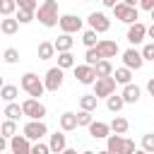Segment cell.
<instances>
[{"instance_id": "8d00e7d4", "label": "cell", "mask_w": 154, "mask_h": 154, "mask_svg": "<svg viewBox=\"0 0 154 154\" xmlns=\"http://www.w3.org/2000/svg\"><path fill=\"white\" fill-rule=\"evenodd\" d=\"M77 123H79V128H89V125L94 123V118H91L89 111H79V113H77Z\"/></svg>"}, {"instance_id": "7c38bea8", "label": "cell", "mask_w": 154, "mask_h": 154, "mask_svg": "<svg viewBox=\"0 0 154 154\" xmlns=\"http://www.w3.org/2000/svg\"><path fill=\"white\" fill-rule=\"evenodd\" d=\"M75 79H77L79 84H94L99 77H96V70L84 63V65H77V67H75Z\"/></svg>"}, {"instance_id": "ffe728a7", "label": "cell", "mask_w": 154, "mask_h": 154, "mask_svg": "<svg viewBox=\"0 0 154 154\" xmlns=\"http://www.w3.org/2000/svg\"><path fill=\"white\" fill-rule=\"evenodd\" d=\"M53 43H55V51H58V53H67V51H72L75 38H72V34H60Z\"/></svg>"}, {"instance_id": "74e56055", "label": "cell", "mask_w": 154, "mask_h": 154, "mask_svg": "<svg viewBox=\"0 0 154 154\" xmlns=\"http://www.w3.org/2000/svg\"><path fill=\"white\" fill-rule=\"evenodd\" d=\"M34 14H36V12H26V10H17V14H14V17H17V22H19V24H29V22L34 19Z\"/></svg>"}, {"instance_id": "7a4b0ae2", "label": "cell", "mask_w": 154, "mask_h": 154, "mask_svg": "<svg viewBox=\"0 0 154 154\" xmlns=\"http://www.w3.org/2000/svg\"><path fill=\"white\" fill-rule=\"evenodd\" d=\"M19 87H22L31 99H41V96H43V91H46V84H43V79H41L36 72H24V75H22V82H19Z\"/></svg>"}, {"instance_id": "4316f807", "label": "cell", "mask_w": 154, "mask_h": 154, "mask_svg": "<svg viewBox=\"0 0 154 154\" xmlns=\"http://www.w3.org/2000/svg\"><path fill=\"white\" fill-rule=\"evenodd\" d=\"M58 67H60V70H70V67L75 70V67H77L75 55H72L70 51H67V53H58Z\"/></svg>"}, {"instance_id": "7bdbcfd3", "label": "cell", "mask_w": 154, "mask_h": 154, "mask_svg": "<svg viewBox=\"0 0 154 154\" xmlns=\"http://www.w3.org/2000/svg\"><path fill=\"white\" fill-rule=\"evenodd\" d=\"M101 2H103V7H111V10H113V7H116L118 2H123V0H101Z\"/></svg>"}, {"instance_id": "7dc6e473", "label": "cell", "mask_w": 154, "mask_h": 154, "mask_svg": "<svg viewBox=\"0 0 154 154\" xmlns=\"http://www.w3.org/2000/svg\"><path fill=\"white\" fill-rule=\"evenodd\" d=\"M63 154H77V149H70V147H67V149H65Z\"/></svg>"}, {"instance_id": "ee69618b", "label": "cell", "mask_w": 154, "mask_h": 154, "mask_svg": "<svg viewBox=\"0 0 154 154\" xmlns=\"http://www.w3.org/2000/svg\"><path fill=\"white\" fill-rule=\"evenodd\" d=\"M147 91H149V96H154V77H149V82H147Z\"/></svg>"}, {"instance_id": "d6a6232c", "label": "cell", "mask_w": 154, "mask_h": 154, "mask_svg": "<svg viewBox=\"0 0 154 154\" xmlns=\"http://www.w3.org/2000/svg\"><path fill=\"white\" fill-rule=\"evenodd\" d=\"M101 60H103V58H101V53H99L96 48H87V53H84V63H87V65L96 67V65H99Z\"/></svg>"}, {"instance_id": "60d3db41", "label": "cell", "mask_w": 154, "mask_h": 154, "mask_svg": "<svg viewBox=\"0 0 154 154\" xmlns=\"http://www.w3.org/2000/svg\"><path fill=\"white\" fill-rule=\"evenodd\" d=\"M142 55H144V60H152V63H154V41L142 48Z\"/></svg>"}, {"instance_id": "5bb4252c", "label": "cell", "mask_w": 154, "mask_h": 154, "mask_svg": "<svg viewBox=\"0 0 154 154\" xmlns=\"http://www.w3.org/2000/svg\"><path fill=\"white\" fill-rule=\"evenodd\" d=\"M96 51L101 53V58H103V60L116 58V55L120 53V48H118V43H116L113 38H101V41H99V46H96Z\"/></svg>"}, {"instance_id": "4dcf8cb0", "label": "cell", "mask_w": 154, "mask_h": 154, "mask_svg": "<svg viewBox=\"0 0 154 154\" xmlns=\"http://www.w3.org/2000/svg\"><path fill=\"white\" fill-rule=\"evenodd\" d=\"M17 10H19L17 0H0V14L2 17H12V14H17Z\"/></svg>"}, {"instance_id": "9c48e42d", "label": "cell", "mask_w": 154, "mask_h": 154, "mask_svg": "<svg viewBox=\"0 0 154 154\" xmlns=\"http://www.w3.org/2000/svg\"><path fill=\"white\" fill-rule=\"evenodd\" d=\"M123 65L130 67V70H140V67L144 65V55H142V51H137L135 46L128 48V51H123Z\"/></svg>"}, {"instance_id": "bcb514c9", "label": "cell", "mask_w": 154, "mask_h": 154, "mask_svg": "<svg viewBox=\"0 0 154 154\" xmlns=\"http://www.w3.org/2000/svg\"><path fill=\"white\" fill-rule=\"evenodd\" d=\"M123 2H125V5H130V7H137V5H140V0H123Z\"/></svg>"}, {"instance_id": "f5cc1de1", "label": "cell", "mask_w": 154, "mask_h": 154, "mask_svg": "<svg viewBox=\"0 0 154 154\" xmlns=\"http://www.w3.org/2000/svg\"><path fill=\"white\" fill-rule=\"evenodd\" d=\"M5 154H12V152H10V149H7V152H5Z\"/></svg>"}, {"instance_id": "cb8c5ba5", "label": "cell", "mask_w": 154, "mask_h": 154, "mask_svg": "<svg viewBox=\"0 0 154 154\" xmlns=\"http://www.w3.org/2000/svg\"><path fill=\"white\" fill-rule=\"evenodd\" d=\"M108 125H111V132H116V135H125V132H128V128H130L128 118H123V116H116Z\"/></svg>"}, {"instance_id": "c3c4849f", "label": "cell", "mask_w": 154, "mask_h": 154, "mask_svg": "<svg viewBox=\"0 0 154 154\" xmlns=\"http://www.w3.org/2000/svg\"><path fill=\"white\" fill-rule=\"evenodd\" d=\"M135 154H147V152H144V149H142V147H140V149H137V152H135Z\"/></svg>"}, {"instance_id": "8fae6325", "label": "cell", "mask_w": 154, "mask_h": 154, "mask_svg": "<svg viewBox=\"0 0 154 154\" xmlns=\"http://www.w3.org/2000/svg\"><path fill=\"white\" fill-rule=\"evenodd\" d=\"M31 149H34V144L26 135H14L10 140V152L12 154H31Z\"/></svg>"}, {"instance_id": "f1b7e54d", "label": "cell", "mask_w": 154, "mask_h": 154, "mask_svg": "<svg viewBox=\"0 0 154 154\" xmlns=\"http://www.w3.org/2000/svg\"><path fill=\"white\" fill-rule=\"evenodd\" d=\"M123 106H125V99H123V94H113V96H108V99H106V108H108L111 113H118Z\"/></svg>"}, {"instance_id": "e575fe53", "label": "cell", "mask_w": 154, "mask_h": 154, "mask_svg": "<svg viewBox=\"0 0 154 154\" xmlns=\"http://www.w3.org/2000/svg\"><path fill=\"white\" fill-rule=\"evenodd\" d=\"M2 60H5L7 65H14V63L19 60V51H17V48H5V53H2Z\"/></svg>"}, {"instance_id": "4fadbf2b", "label": "cell", "mask_w": 154, "mask_h": 154, "mask_svg": "<svg viewBox=\"0 0 154 154\" xmlns=\"http://www.w3.org/2000/svg\"><path fill=\"white\" fill-rule=\"evenodd\" d=\"M132 46H137V43H142L144 38H147V26L142 24V22H137V24H130L128 26V36H125Z\"/></svg>"}, {"instance_id": "d590c367", "label": "cell", "mask_w": 154, "mask_h": 154, "mask_svg": "<svg viewBox=\"0 0 154 154\" xmlns=\"http://www.w3.org/2000/svg\"><path fill=\"white\" fill-rule=\"evenodd\" d=\"M142 149H144L147 154H154V132L142 135Z\"/></svg>"}, {"instance_id": "44dd1931", "label": "cell", "mask_w": 154, "mask_h": 154, "mask_svg": "<svg viewBox=\"0 0 154 154\" xmlns=\"http://www.w3.org/2000/svg\"><path fill=\"white\" fill-rule=\"evenodd\" d=\"M17 29H19V22H17V17H5V19H0V31H2L5 36H12V34H17Z\"/></svg>"}, {"instance_id": "1f68e13d", "label": "cell", "mask_w": 154, "mask_h": 154, "mask_svg": "<svg viewBox=\"0 0 154 154\" xmlns=\"http://www.w3.org/2000/svg\"><path fill=\"white\" fill-rule=\"evenodd\" d=\"M94 70H96V77H113V72H116L113 65H111V60H101Z\"/></svg>"}, {"instance_id": "f546056e", "label": "cell", "mask_w": 154, "mask_h": 154, "mask_svg": "<svg viewBox=\"0 0 154 154\" xmlns=\"http://www.w3.org/2000/svg\"><path fill=\"white\" fill-rule=\"evenodd\" d=\"M0 132H2V137L5 140H12L14 135H17V120H2V125H0Z\"/></svg>"}, {"instance_id": "d4e9b609", "label": "cell", "mask_w": 154, "mask_h": 154, "mask_svg": "<svg viewBox=\"0 0 154 154\" xmlns=\"http://www.w3.org/2000/svg\"><path fill=\"white\" fill-rule=\"evenodd\" d=\"M113 77H116V82H118V84H123V87H125V84H132V70H130V67H125V65H123V67H118V70L113 72Z\"/></svg>"}, {"instance_id": "2e32d148", "label": "cell", "mask_w": 154, "mask_h": 154, "mask_svg": "<svg viewBox=\"0 0 154 154\" xmlns=\"http://www.w3.org/2000/svg\"><path fill=\"white\" fill-rule=\"evenodd\" d=\"M48 147H51V152L53 154H63L65 149H67V140H65V132L60 130H55L53 135H51V140H48Z\"/></svg>"}, {"instance_id": "836d02e7", "label": "cell", "mask_w": 154, "mask_h": 154, "mask_svg": "<svg viewBox=\"0 0 154 154\" xmlns=\"http://www.w3.org/2000/svg\"><path fill=\"white\" fill-rule=\"evenodd\" d=\"M82 43H84L87 48H96V46H99V41H96V31H94V29H87V31L82 34Z\"/></svg>"}, {"instance_id": "f6af8a7d", "label": "cell", "mask_w": 154, "mask_h": 154, "mask_svg": "<svg viewBox=\"0 0 154 154\" xmlns=\"http://www.w3.org/2000/svg\"><path fill=\"white\" fill-rule=\"evenodd\" d=\"M147 36H149V38H154V22L147 26Z\"/></svg>"}, {"instance_id": "484cf974", "label": "cell", "mask_w": 154, "mask_h": 154, "mask_svg": "<svg viewBox=\"0 0 154 154\" xmlns=\"http://www.w3.org/2000/svg\"><path fill=\"white\" fill-rule=\"evenodd\" d=\"M0 96H2V101H5V103H14V99L19 96V89H17L14 84H2Z\"/></svg>"}, {"instance_id": "ac0fdd59", "label": "cell", "mask_w": 154, "mask_h": 154, "mask_svg": "<svg viewBox=\"0 0 154 154\" xmlns=\"http://www.w3.org/2000/svg\"><path fill=\"white\" fill-rule=\"evenodd\" d=\"M58 123H60V130H63V132H70V130H77V128H79L77 113H72V111H65V113L58 118Z\"/></svg>"}, {"instance_id": "277c9868", "label": "cell", "mask_w": 154, "mask_h": 154, "mask_svg": "<svg viewBox=\"0 0 154 154\" xmlns=\"http://www.w3.org/2000/svg\"><path fill=\"white\" fill-rule=\"evenodd\" d=\"M113 14H116V19L123 22V24H137V19H140L137 7H130V5H125V2H118V5L113 7Z\"/></svg>"}, {"instance_id": "603a6c76", "label": "cell", "mask_w": 154, "mask_h": 154, "mask_svg": "<svg viewBox=\"0 0 154 154\" xmlns=\"http://www.w3.org/2000/svg\"><path fill=\"white\" fill-rule=\"evenodd\" d=\"M2 116L7 118V120H19V116H24V111H22V103H5V111H2Z\"/></svg>"}, {"instance_id": "681fc988", "label": "cell", "mask_w": 154, "mask_h": 154, "mask_svg": "<svg viewBox=\"0 0 154 154\" xmlns=\"http://www.w3.org/2000/svg\"><path fill=\"white\" fill-rule=\"evenodd\" d=\"M82 154H96V152H91V149H87V152H82Z\"/></svg>"}, {"instance_id": "7402d4cb", "label": "cell", "mask_w": 154, "mask_h": 154, "mask_svg": "<svg viewBox=\"0 0 154 154\" xmlns=\"http://www.w3.org/2000/svg\"><path fill=\"white\" fill-rule=\"evenodd\" d=\"M55 53L58 51H55V43L53 41H41L38 43V60H51Z\"/></svg>"}, {"instance_id": "ab89813d", "label": "cell", "mask_w": 154, "mask_h": 154, "mask_svg": "<svg viewBox=\"0 0 154 154\" xmlns=\"http://www.w3.org/2000/svg\"><path fill=\"white\" fill-rule=\"evenodd\" d=\"M31 152H34V154H53V152H51V147H48V144H43V142H36Z\"/></svg>"}, {"instance_id": "d6986e66", "label": "cell", "mask_w": 154, "mask_h": 154, "mask_svg": "<svg viewBox=\"0 0 154 154\" xmlns=\"http://www.w3.org/2000/svg\"><path fill=\"white\" fill-rule=\"evenodd\" d=\"M120 94H123L125 103H137V101H140V96H142V89H140L137 84H125Z\"/></svg>"}, {"instance_id": "f35d334b", "label": "cell", "mask_w": 154, "mask_h": 154, "mask_svg": "<svg viewBox=\"0 0 154 154\" xmlns=\"http://www.w3.org/2000/svg\"><path fill=\"white\" fill-rule=\"evenodd\" d=\"M19 10H26V12H36L38 10V2L36 0H17Z\"/></svg>"}, {"instance_id": "816d5d0a", "label": "cell", "mask_w": 154, "mask_h": 154, "mask_svg": "<svg viewBox=\"0 0 154 154\" xmlns=\"http://www.w3.org/2000/svg\"><path fill=\"white\" fill-rule=\"evenodd\" d=\"M149 14H152V22H154V10H152V12H149Z\"/></svg>"}, {"instance_id": "ba28073f", "label": "cell", "mask_w": 154, "mask_h": 154, "mask_svg": "<svg viewBox=\"0 0 154 154\" xmlns=\"http://www.w3.org/2000/svg\"><path fill=\"white\" fill-rule=\"evenodd\" d=\"M87 22H89V29H94L96 34H106V31L111 29V19H108L103 12H89Z\"/></svg>"}, {"instance_id": "52a82bcc", "label": "cell", "mask_w": 154, "mask_h": 154, "mask_svg": "<svg viewBox=\"0 0 154 154\" xmlns=\"http://www.w3.org/2000/svg\"><path fill=\"white\" fill-rule=\"evenodd\" d=\"M22 132H24L31 142H41V137H43V135H48V128H46V123H43V120H29V123L22 128Z\"/></svg>"}, {"instance_id": "db71d44e", "label": "cell", "mask_w": 154, "mask_h": 154, "mask_svg": "<svg viewBox=\"0 0 154 154\" xmlns=\"http://www.w3.org/2000/svg\"><path fill=\"white\" fill-rule=\"evenodd\" d=\"M82 2H91V0H82Z\"/></svg>"}, {"instance_id": "3957f363", "label": "cell", "mask_w": 154, "mask_h": 154, "mask_svg": "<svg viewBox=\"0 0 154 154\" xmlns=\"http://www.w3.org/2000/svg\"><path fill=\"white\" fill-rule=\"evenodd\" d=\"M22 111H24V116L29 120H43L46 118V106L38 99H31V96L22 101Z\"/></svg>"}, {"instance_id": "6da1fadb", "label": "cell", "mask_w": 154, "mask_h": 154, "mask_svg": "<svg viewBox=\"0 0 154 154\" xmlns=\"http://www.w3.org/2000/svg\"><path fill=\"white\" fill-rule=\"evenodd\" d=\"M36 19L46 26V29H51V26H58L60 24V14H58V2L55 0H43L41 5H38V10H36Z\"/></svg>"}, {"instance_id": "8992f818", "label": "cell", "mask_w": 154, "mask_h": 154, "mask_svg": "<svg viewBox=\"0 0 154 154\" xmlns=\"http://www.w3.org/2000/svg\"><path fill=\"white\" fill-rule=\"evenodd\" d=\"M116 77H99L96 82H94V96L96 99H108V96H113L116 94Z\"/></svg>"}, {"instance_id": "83f0119b", "label": "cell", "mask_w": 154, "mask_h": 154, "mask_svg": "<svg viewBox=\"0 0 154 154\" xmlns=\"http://www.w3.org/2000/svg\"><path fill=\"white\" fill-rule=\"evenodd\" d=\"M96 106H99V99L94 96V94H84V96H79V108L82 111H96Z\"/></svg>"}, {"instance_id": "e0dca14e", "label": "cell", "mask_w": 154, "mask_h": 154, "mask_svg": "<svg viewBox=\"0 0 154 154\" xmlns=\"http://www.w3.org/2000/svg\"><path fill=\"white\" fill-rule=\"evenodd\" d=\"M89 135H91L94 140H108L111 125H108V123H101V120H94V123L89 125Z\"/></svg>"}, {"instance_id": "f907efd6", "label": "cell", "mask_w": 154, "mask_h": 154, "mask_svg": "<svg viewBox=\"0 0 154 154\" xmlns=\"http://www.w3.org/2000/svg\"><path fill=\"white\" fill-rule=\"evenodd\" d=\"M96 154H111V152H108V149H103V152H96Z\"/></svg>"}, {"instance_id": "30bf717a", "label": "cell", "mask_w": 154, "mask_h": 154, "mask_svg": "<svg viewBox=\"0 0 154 154\" xmlns=\"http://www.w3.org/2000/svg\"><path fill=\"white\" fill-rule=\"evenodd\" d=\"M82 24H84V22H82L77 14H60V24H58V26H60L63 34H77V31L82 29Z\"/></svg>"}, {"instance_id": "5b68a950", "label": "cell", "mask_w": 154, "mask_h": 154, "mask_svg": "<svg viewBox=\"0 0 154 154\" xmlns=\"http://www.w3.org/2000/svg\"><path fill=\"white\" fill-rule=\"evenodd\" d=\"M63 79H65V70H60L58 65H55V67H48L46 75H43L46 91H58V89L63 87Z\"/></svg>"}, {"instance_id": "9a60e30c", "label": "cell", "mask_w": 154, "mask_h": 154, "mask_svg": "<svg viewBox=\"0 0 154 154\" xmlns=\"http://www.w3.org/2000/svg\"><path fill=\"white\" fill-rule=\"evenodd\" d=\"M125 142H128V137H123V135H108V140H106V149L111 152V154H128L125 152Z\"/></svg>"}, {"instance_id": "b9f144b4", "label": "cell", "mask_w": 154, "mask_h": 154, "mask_svg": "<svg viewBox=\"0 0 154 154\" xmlns=\"http://www.w3.org/2000/svg\"><path fill=\"white\" fill-rule=\"evenodd\" d=\"M140 7L147 10V12H152L154 10V0H140Z\"/></svg>"}]
</instances>
